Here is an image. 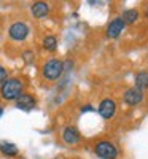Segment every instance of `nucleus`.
I'll use <instances>...</instances> for the list:
<instances>
[{
    "label": "nucleus",
    "mask_w": 148,
    "mask_h": 159,
    "mask_svg": "<svg viewBox=\"0 0 148 159\" xmlns=\"http://www.w3.org/2000/svg\"><path fill=\"white\" fill-rule=\"evenodd\" d=\"M24 92V83L19 78H7V81L0 86V97L3 100H16Z\"/></svg>",
    "instance_id": "nucleus-1"
},
{
    "label": "nucleus",
    "mask_w": 148,
    "mask_h": 159,
    "mask_svg": "<svg viewBox=\"0 0 148 159\" xmlns=\"http://www.w3.org/2000/svg\"><path fill=\"white\" fill-rule=\"evenodd\" d=\"M64 72V62L59 61V59H49L45 62L43 65V76L48 80V81H56V80L62 75Z\"/></svg>",
    "instance_id": "nucleus-2"
},
{
    "label": "nucleus",
    "mask_w": 148,
    "mask_h": 159,
    "mask_svg": "<svg viewBox=\"0 0 148 159\" xmlns=\"http://www.w3.org/2000/svg\"><path fill=\"white\" fill-rule=\"evenodd\" d=\"M94 151H96V154L100 159H116L118 157V150H116V147L110 140H100V142H97Z\"/></svg>",
    "instance_id": "nucleus-3"
},
{
    "label": "nucleus",
    "mask_w": 148,
    "mask_h": 159,
    "mask_svg": "<svg viewBox=\"0 0 148 159\" xmlns=\"http://www.w3.org/2000/svg\"><path fill=\"white\" fill-rule=\"evenodd\" d=\"M29 32H30V27L25 22H22V21L13 22L10 25V29H8L10 38L15 40V42H24V40L29 37Z\"/></svg>",
    "instance_id": "nucleus-4"
},
{
    "label": "nucleus",
    "mask_w": 148,
    "mask_h": 159,
    "mask_svg": "<svg viewBox=\"0 0 148 159\" xmlns=\"http://www.w3.org/2000/svg\"><path fill=\"white\" fill-rule=\"evenodd\" d=\"M99 115L104 118V119H110L115 116L116 113V102L113 99H104L100 103H99Z\"/></svg>",
    "instance_id": "nucleus-5"
},
{
    "label": "nucleus",
    "mask_w": 148,
    "mask_h": 159,
    "mask_svg": "<svg viewBox=\"0 0 148 159\" xmlns=\"http://www.w3.org/2000/svg\"><path fill=\"white\" fill-rule=\"evenodd\" d=\"M15 102H16V107H18L19 110H24V111L34 110L35 105H37V99H35L32 94H29V92H22V94H21Z\"/></svg>",
    "instance_id": "nucleus-6"
},
{
    "label": "nucleus",
    "mask_w": 148,
    "mask_h": 159,
    "mask_svg": "<svg viewBox=\"0 0 148 159\" xmlns=\"http://www.w3.org/2000/svg\"><path fill=\"white\" fill-rule=\"evenodd\" d=\"M62 140L67 145H76L81 140V135H80V130L75 126H67L62 130Z\"/></svg>",
    "instance_id": "nucleus-7"
},
{
    "label": "nucleus",
    "mask_w": 148,
    "mask_h": 159,
    "mask_svg": "<svg viewBox=\"0 0 148 159\" xmlns=\"http://www.w3.org/2000/svg\"><path fill=\"white\" fill-rule=\"evenodd\" d=\"M124 27H126L124 21L121 19V18H115V19L109 24V27H107V37H109V38H116V37H119L121 34H123Z\"/></svg>",
    "instance_id": "nucleus-8"
},
{
    "label": "nucleus",
    "mask_w": 148,
    "mask_h": 159,
    "mask_svg": "<svg viewBox=\"0 0 148 159\" xmlns=\"http://www.w3.org/2000/svg\"><path fill=\"white\" fill-rule=\"evenodd\" d=\"M143 100V92L140 91V89H137L136 86L134 88H129L126 92H124V102L127 103V105H139L140 102Z\"/></svg>",
    "instance_id": "nucleus-9"
},
{
    "label": "nucleus",
    "mask_w": 148,
    "mask_h": 159,
    "mask_svg": "<svg viewBox=\"0 0 148 159\" xmlns=\"http://www.w3.org/2000/svg\"><path fill=\"white\" fill-rule=\"evenodd\" d=\"M30 11H32L34 18L43 19V18L48 16V13H49V5H48L46 2H35V3L30 7Z\"/></svg>",
    "instance_id": "nucleus-10"
},
{
    "label": "nucleus",
    "mask_w": 148,
    "mask_h": 159,
    "mask_svg": "<svg viewBox=\"0 0 148 159\" xmlns=\"http://www.w3.org/2000/svg\"><path fill=\"white\" fill-rule=\"evenodd\" d=\"M0 151H2L5 156L11 157V156H16L19 153L18 147L15 143H11V142H0Z\"/></svg>",
    "instance_id": "nucleus-11"
},
{
    "label": "nucleus",
    "mask_w": 148,
    "mask_h": 159,
    "mask_svg": "<svg viewBox=\"0 0 148 159\" xmlns=\"http://www.w3.org/2000/svg\"><path fill=\"white\" fill-rule=\"evenodd\" d=\"M121 19L124 21V24H134L137 19H139V11L136 8H131V10H126L123 13V16H121Z\"/></svg>",
    "instance_id": "nucleus-12"
},
{
    "label": "nucleus",
    "mask_w": 148,
    "mask_h": 159,
    "mask_svg": "<svg viewBox=\"0 0 148 159\" xmlns=\"http://www.w3.org/2000/svg\"><path fill=\"white\" fill-rule=\"evenodd\" d=\"M136 88L143 92V89L148 88V73L146 72H139L136 75Z\"/></svg>",
    "instance_id": "nucleus-13"
},
{
    "label": "nucleus",
    "mask_w": 148,
    "mask_h": 159,
    "mask_svg": "<svg viewBox=\"0 0 148 159\" xmlns=\"http://www.w3.org/2000/svg\"><path fill=\"white\" fill-rule=\"evenodd\" d=\"M43 48H45L46 51H49V52L56 51V49H58V38H56L54 35H46V37L43 38Z\"/></svg>",
    "instance_id": "nucleus-14"
},
{
    "label": "nucleus",
    "mask_w": 148,
    "mask_h": 159,
    "mask_svg": "<svg viewBox=\"0 0 148 159\" xmlns=\"http://www.w3.org/2000/svg\"><path fill=\"white\" fill-rule=\"evenodd\" d=\"M8 78V70L3 67V65H0V86H2Z\"/></svg>",
    "instance_id": "nucleus-15"
},
{
    "label": "nucleus",
    "mask_w": 148,
    "mask_h": 159,
    "mask_svg": "<svg viewBox=\"0 0 148 159\" xmlns=\"http://www.w3.org/2000/svg\"><path fill=\"white\" fill-rule=\"evenodd\" d=\"M24 59H25V62H32L34 61V52L32 51H24Z\"/></svg>",
    "instance_id": "nucleus-16"
},
{
    "label": "nucleus",
    "mask_w": 148,
    "mask_h": 159,
    "mask_svg": "<svg viewBox=\"0 0 148 159\" xmlns=\"http://www.w3.org/2000/svg\"><path fill=\"white\" fill-rule=\"evenodd\" d=\"M81 111H83V113H85V111H94V108L91 107V105H86V107L81 108Z\"/></svg>",
    "instance_id": "nucleus-17"
},
{
    "label": "nucleus",
    "mask_w": 148,
    "mask_h": 159,
    "mask_svg": "<svg viewBox=\"0 0 148 159\" xmlns=\"http://www.w3.org/2000/svg\"><path fill=\"white\" fill-rule=\"evenodd\" d=\"M2 115H3V107L0 105V118H2Z\"/></svg>",
    "instance_id": "nucleus-18"
},
{
    "label": "nucleus",
    "mask_w": 148,
    "mask_h": 159,
    "mask_svg": "<svg viewBox=\"0 0 148 159\" xmlns=\"http://www.w3.org/2000/svg\"><path fill=\"white\" fill-rule=\"evenodd\" d=\"M145 18H148V8L145 10Z\"/></svg>",
    "instance_id": "nucleus-19"
},
{
    "label": "nucleus",
    "mask_w": 148,
    "mask_h": 159,
    "mask_svg": "<svg viewBox=\"0 0 148 159\" xmlns=\"http://www.w3.org/2000/svg\"><path fill=\"white\" fill-rule=\"evenodd\" d=\"M58 159H59V157H58Z\"/></svg>",
    "instance_id": "nucleus-20"
}]
</instances>
